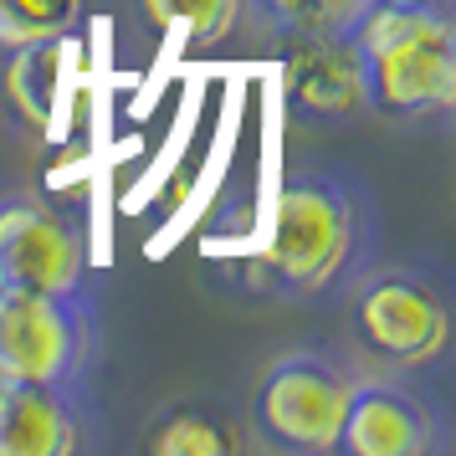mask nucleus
Returning <instances> with one entry per match:
<instances>
[{
    "label": "nucleus",
    "mask_w": 456,
    "mask_h": 456,
    "mask_svg": "<svg viewBox=\"0 0 456 456\" xmlns=\"http://www.w3.org/2000/svg\"><path fill=\"white\" fill-rule=\"evenodd\" d=\"M385 226L370 185L333 165L288 169L262 251L247 262L256 297L288 308H329L379 262Z\"/></svg>",
    "instance_id": "f257e3e1"
},
{
    "label": "nucleus",
    "mask_w": 456,
    "mask_h": 456,
    "mask_svg": "<svg viewBox=\"0 0 456 456\" xmlns=\"http://www.w3.org/2000/svg\"><path fill=\"white\" fill-rule=\"evenodd\" d=\"M344 329L379 374H431L452 354V297L420 267L374 262L344 297Z\"/></svg>",
    "instance_id": "7ed1b4c3"
},
{
    "label": "nucleus",
    "mask_w": 456,
    "mask_h": 456,
    "mask_svg": "<svg viewBox=\"0 0 456 456\" xmlns=\"http://www.w3.org/2000/svg\"><path fill=\"white\" fill-rule=\"evenodd\" d=\"M446 446V405L415 374H359L338 431V456H441Z\"/></svg>",
    "instance_id": "0eeeda50"
},
{
    "label": "nucleus",
    "mask_w": 456,
    "mask_h": 456,
    "mask_svg": "<svg viewBox=\"0 0 456 456\" xmlns=\"http://www.w3.org/2000/svg\"><path fill=\"white\" fill-rule=\"evenodd\" d=\"M400 5H456V0H400Z\"/></svg>",
    "instance_id": "2eb2a0df"
},
{
    "label": "nucleus",
    "mask_w": 456,
    "mask_h": 456,
    "mask_svg": "<svg viewBox=\"0 0 456 456\" xmlns=\"http://www.w3.org/2000/svg\"><path fill=\"white\" fill-rule=\"evenodd\" d=\"M364 62L370 113L390 124H446L456 108V16L452 5L374 0L349 31Z\"/></svg>",
    "instance_id": "f03ea898"
},
{
    "label": "nucleus",
    "mask_w": 456,
    "mask_h": 456,
    "mask_svg": "<svg viewBox=\"0 0 456 456\" xmlns=\"http://www.w3.org/2000/svg\"><path fill=\"white\" fill-rule=\"evenodd\" d=\"M93 446V390L0 385V456H72Z\"/></svg>",
    "instance_id": "1a4fd4ad"
},
{
    "label": "nucleus",
    "mask_w": 456,
    "mask_h": 456,
    "mask_svg": "<svg viewBox=\"0 0 456 456\" xmlns=\"http://www.w3.org/2000/svg\"><path fill=\"white\" fill-rule=\"evenodd\" d=\"M0 282L37 292L93 288V236L72 206L37 190H0Z\"/></svg>",
    "instance_id": "423d86ee"
},
{
    "label": "nucleus",
    "mask_w": 456,
    "mask_h": 456,
    "mask_svg": "<svg viewBox=\"0 0 456 456\" xmlns=\"http://www.w3.org/2000/svg\"><path fill=\"white\" fill-rule=\"evenodd\" d=\"M98 354H103V323L93 288L37 292L0 282V385L93 390Z\"/></svg>",
    "instance_id": "39448f33"
},
{
    "label": "nucleus",
    "mask_w": 456,
    "mask_h": 456,
    "mask_svg": "<svg viewBox=\"0 0 456 456\" xmlns=\"http://www.w3.org/2000/svg\"><path fill=\"white\" fill-rule=\"evenodd\" d=\"M370 5L374 0H247V16H256V26L277 42H288V37H344Z\"/></svg>",
    "instance_id": "f8f14e48"
},
{
    "label": "nucleus",
    "mask_w": 456,
    "mask_h": 456,
    "mask_svg": "<svg viewBox=\"0 0 456 456\" xmlns=\"http://www.w3.org/2000/svg\"><path fill=\"white\" fill-rule=\"evenodd\" d=\"M87 21V0H0V57L37 42H67Z\"/></svg>",
    "instance_id": "ddd939ff"
},
{
    "label": "nucleus",
    "mask_w": 456,
    "mask_h": 456,
    "mask_svg": "<svg viewBox=\"0 0 456 456\" xmlns=\"http://www.w3.org/2000/svg\"><path fill=\"white\" fill-rule=\"evenodd\" d=\"M144 21L154 31H169V26H185L190 46H221L241 26L247 16V0H139Z\"/></svg>",
    "instance_id": "4468645a"
},
{
    "label": "nucleus",
    "mask_w": 456,
    "mask_h": 456,
    "mask_svg": "<svg viewBox=\"0 0 456 456\" xmlns=\"http://www.w3.org/2000/svg\"><path fill=\"white\" fill-rule=\"evenodd\" d=\"M359 374V364L329 349H292L272 359L241 415L247 441L272 456H338V431Z\"/></svg>",
    "instance_id": "20e7f679"
},
{
    "label": "nucleus",
    "mask_w": 456,
    "mask_h": 456,
    "mask_svg": "<svg viewBox=\"0 0 456 456\" xmlns=\"http://www.w3.org/2000/svg\"><path fill=\"white\" fill-rule=\"evenodd\" d=\"M282 108L297 124H354L370 118V87L354 37H288L277 57Z\"/></svg>",
    "instance_id": "6e6552de"
},
{
    "label": "nucleus",
    "mask_w": 456,
    "mask_h": 456,
    "mask_svg": "<svg viewBox=\"0 0 456 456\" xmlns=\"http://www.w3.org/2000/svg\"><path fill=\"white\" fill-rule=\"evenodd\" d=\"M247 420L221 400H175L139 431L144 456H236L247 452Z\"/></svg>",
    "instance_id": "9d476101"
},
{
    "label": "nucleus",
    "mask_w": 456,
    "mask_h": 456,
    "mask_svg": "<svg viewBox=\"0 0 456 456\" xmlns=\"http://www.w3.org/2000/svg\"><path fill=\"white\" fill-rule=\"evenodd\" d=\"M62 46L67 42H37V46H21V52H5V98H11V113L31 134H46L52 118H57Z\"/></svg>",
    "instance_id": "9b49d317"
}]
</instances>
